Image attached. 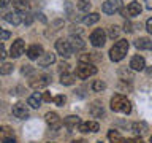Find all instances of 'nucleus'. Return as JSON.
Segmentation results:
<instances>
[{
  "instance_id": "e433bc0d",
  "label": "nucleus",
  "mask_w": 152,
  "mask_h": 143,
  "mask_svg": "<svg viewBox=\"0 0 152 143\" xmlns=\"http://www.w3.org/2000/svg\"><path fill=\"white\" fill-rule=\"evenodd\" d=\"M124 30H125V32H132V30H133V29H132V22H130V21H127V22H125V26H124Z\"/></svg>"
},
{
  "instance_id": "7ed1b4c3",
  "label": "nucleus",
  "mask_w": 152,
  "mask_h": 143,
  "mask_svg": "<svg viewBox=\"0 0 152 143\" xmlns=\"http://www.w3.org/2000/svg\"><path fill=\"white\" fill-rule=\"evenodd\" d=\"M95 73H97V67L90 62H79L78 67H76V76L81 80H86Z\"/></svg>"
},
{
  "instance_id": "2eb2a0df",
  "label": "nucleus",
  "mask_w": 152,
  "mask_h": 143,
  "mask_svg": "<svg viewBox=\"0 0 152 143\" xmlns=\"http://www.w3.org/2000/svg\"><path fill=\"white\" fill-rule=\"evenodd\" d=\"M98 130H100V126H98V122H95V121H87V122H83L79 126V132H83V133L98 132Z\"/></svg>"
},
{
  "instance_id": "49530a36",
  "label": "nucleus",
  "mask_w": 152,
  "mask_h": 143,
  "mask_svg": "<svg viewBox=\"0 0 152 143\" xmlns=\"http://www.w3.org/2000/svg\"><path fill=\"white\" fill-rule=\"evenodd\" d=\"M151 143H152V135H151Z\"/></svg>"
},
{
  "instance_id": "423d86ee",
  "label": "nucleus",
  "mask_w": 152,
  "mask_h": 143,
  "mask_svg": "<svg viewBox=\"0 0 152 143\" xmlns=\"http://www.w3.org/2000/svg\"><path fill=\"white\" fill-rule=\"evenodd\" d=\"M102 8L106 14H114L122 10V0H106Z\"/></svg>"
},
{
  "instance_id": "f704fd0d",
  "label": "nucleus",
  "mask_w": 152,
  "mask_h": 143,
  "mask_svg": "<svg viewBox=\"0 0 152 143\" xmlns=\"http://www.w3.org/2000/svg\"><path fill=\"white\" fill-rule=\"evenodd\" d=\"M146 29H147V32L152 35V18L147 19V22H146Z\"/></svg>"
},
{
  "instance_id": "b1692460",
  "label": "nucleus",
  "mask_w": 152,
  "mask_h": 143,
  "mask_svg": "<svg viewBox=\"0 0 152 143\" xmlns=\"http://www.w3.org/2000/svg\"><path fill=\"white\" fill-rule=\"evenodd\" d=\"M75 80H76V76H75V75H71V73H62V75H60V83H62V84H65V86L73 84V83H75Z\"/></svg>"
},
{
  "instance_id": "9d476101",
  "label": "nucleus",
  "mask_w": 152,
  "mask_h": 143,
  "mask_svg": "<svg viewBox=\"0 0 152 143\" xmlns=\"http://www.w3.org/2000/svg\"><path fill=\"white\" fill-rule=\"evenodd\" d=\"M24 49H26V45H24V40H21V38H18L16 41H13L11 45V49H10V56L11 57H19L24 52Z\"/></svg>"
},
{
  "instance_id": "72a5a7b5",
  "label": "nucleus",
  "mask_w": 152,
  "mask_h": 143,
  "mask_svg": "<svg viewBox=\"0 0 152 143\" xmlns=\"http://www.w3.org/2000/svg\"><path fill=\"white\" fill-rule=\"evenodd\" d=\"M66 70H68V64H64V62H62L59 65V72L60 73H66Z\"/></svg>"
},
{
  "instance_id": "f8f14e48",
  "label": "nucleus",
  "mask_w": 152,
  "mask_h": 143,
  "mask_svg": "<svg viewBox=\"0 0 152 143\" xmlns=\"http://www.w3.org/2000/svg\"><path fill=\"white\" fill-rule=\"evenodd\" d=\"M130 69L132 70H136V72H141L146 69V60L142 56H133L132 60H130Z\"/></svg>"
},
{
  "instance_id": "6ab92c4d",
  "label": "nucleus",
  "mask_w": 152,
  "mask_h": 143,
  "mask_svg": "<svg viewBox=\"0 0 152 143\" xmlns=\"http://www.w3.org/2000/svg\"><path fill=\"white\" fill-rule=\"evenodd\" d=\"M41 102H43V94H40V92H33L27 99V105H30L32 108H38L41 105Z\"/></svg>"
},
{
  "instance_id": "20e7f679",
  "label": "nucleus",
  "mask_w": 152,
  "mask_h": 143,
  "mask_svg": "<svg viewBox=\"0 0 152 143\" xmlns=\"http://www.w3.org/2000/svg\"><path fill=\"white\" fill-rule=\"evenodd\" d=\"M106 41V33H104L103 29H95V30L90 33V43L95 48H102Z\"/></svg>"
},
{
  "instance_id": "a19ab883",
  "label": "nucleus",
  "mask_w": 152,
  "mask_h": 143,
  "mask_svg": "<svg viewBox=\"0 0 152 143\" xmlns=\"http://www.w3.org/2000/svg\"><path fill=\"white\" fill-rule=\"evenodd\" d=\"M144 3H146V8L152 11V0H144Z\"/></svg>"
},
{
  "instance_id": "9b49d317",
  "label": "nucleus",
  "mask_w": 152,
  "mask_h": 143,
  "mask_svg": "<svg viewBox=\"0 0 152 143\" xmlns=\"http://www.w3.org/2000/svg\"><path fill=\"white\" fill-rule=\"evenodd\" d=\"M46 122L51 126V129H54V130H57V129H60L62 126V119L59 118V114L51 111V113H46Z\"/></svg>"
},
{
  "instance_id": "39448f33",
  "label": "nucleus",
  "mask_w": 152,
  "mask_h": 143,
  "mask_svg": "<svg viewBox=\"0 0 152 143\" xmlns=\"http://www.w3.org/2000/svg\"><path fill=\"white\" fill-rule=\"evenodd\" d=\"M56 49L62 57H70L73 54V48H71L68 40H57L56 41Z\"/></svg>"
},
{
  "instance_id": "cd10ccee",
  "label": "nucleus",
  "mask_w": 152,
  "mask_h": 143,
  "mask_svg": "<svg viewBox=\"0 0 152 143\" xmlns=\"http://www.w3.org/2000/svg\"><path fill=\"white\" fill-rule=\"evenodd\" d=\"M92 89L95 91V92H102V91L106 89V84H104L102 80H95L94 84H92Z\"/></svg>"
},
{
  "instance_id": "bb28decb",
  "label": "nucleus",
  "mask_w": 152,
  "mask_h": 143,
  "mask_svg": "<svg viewBox=\"0 0 152 143\" xmlns=\"http://www.w3.org/2000/svg\"><path fill=\"white\" fill-rule=\"evenodd\" d=\"M78 8L81 10V11H86L87 13L90 8H92V3H90V0H78Z\"/></svg>"
},
{
  "instance_id": "de8ad7c7",
  "label": "nucleus",
  "mask_w": 152,
  "mask_h": 143,
  "mask_svg": "<svg viewBox=\"0 0 152 143\" xmlns=\"http://www.w3.org/2000/svg\"><path fill=\"white\" fill-rule=\"evenodd\" d=\"M98 143H102V142H98Z\"/></svg>"
},
{
  "instance_id": "7c9ffc66",
  "label": "nucleus",
  "mask_w": 152,
  "mask_h": 143,
  "mask_svg": "<svg viewBox=\"0 0 152 143\" xmlns=\"http://www.w3.org/2000/svg\"><path fill=\"white\" fill-rule=\"evenodd\" d=\"M65 95H56L54 97V100H52V102H54L56 105H59V107H64V103H65Z\"/></svg>"
},
{
  "instance_id": "a18cd8bd",
  "label": "nucleus",
  "mask_w": 152,
  "mask_h": 143,
  "mask_svg": "<svg viewBox=\"0 0 152 143\" xmlns=\"http://www.w3.org/2000/svg\"><path fill=\"white\" fill-rule=\"evenodd\" d=\"M71 143H86V142H84V140H73Z\"/></svg>"
},
{
  "instance_id": "5701e85b",
  "label": "nucleus",
  "mask_w": 152,
  "mask_h": 143,
  "mask_svg": "<svg viewBox=\"0 0 152 143\" xmlns=\"http://www.w3.org/2000/svg\"><path fill=\"white\" fill-rule=\"evenodd\" d=\"M132 130L136 133V135H142L146 130H147V124L146 122H133V126H132Z\"/></svg>"
},
{
  "instance_id": "a878e982",
  "label": "nucleus",
  "mask_w": 152,
  "mask_h": 143,
  "mask_svg": "<svg viewBox=\"0 0 152 143\" xmlns=\"http://www.w3.org/2000/svg\"><path fill=\"white\" fill-rule=\"evenodd\" d=\"M90 114H92V116H95V118H102L103 114H104L103 107H102V105H98V103H94L92 108H90Z\"/></svg>"
},
{
  "instance_id": "473e14b6",
  "label": "nucleus",
  "mask_w": 152,
  "mask_h": 143,
  "mask_svg": "<svg viewBox=\"0 0 152 143\" xmlns=\"http://www.w3.org/2000/svg\"><path fill=\"white\" fill-rule=\"evenodd\" d=\"M22 73H24V75H30V73H33V69H32L30 65H24Z\"/></svg>"
},
{
  "instance_id": "f257e3e1",
  "label": "nucleus",
  "mask_w": 152,
  "mask_h": 143,
  "mask_svg": "<svg viewBox=\"0 0 152 143\" xmlns=\"http://www.w3.org/2000/svg\"><path fill=\"white\" fill-rule=\"evenodd\" d=\"M111 108H113V111L128 114L132 111V102L125 97V95L116 94V95H113V99H111Z\"/></svg>"
},
{
  "instance_id": "c9c22d12",
  "label": "nucleus",
  "mask_w": 152,
  "mask_h": 143,
  "mask_svg": "<svg viewBox=\"0 0 152 143\" xmlns=\"http://www.w3.org/2000/svg\"><path fill=\"white\" fill-rule=\"evenodd\" d=\"M43 100L45 102H51V100H54V97H51L49 92H43Z\"/></svg>"
},
{
  "instance_id": "c85d7f7f",
  "label": "nucleus",
  "mask_w": 152,
  "mask_h": 143,
  "mask_svg": "<svg viewBox=\"0 0 152 143\" xmlns=\"http://www.w3.org/2000/svg\"><path fill=\"white\" fill-rule=\"evenodd\" d=\"M13 72V64H8V62H3L2 67H0V73L2 75H8Z\"/></svg>"
},
{
  "instance_id": "c756f323",
  "label": "nucleus",
  "mask_w": 152,
  "mask_h": 143,
  "mask_svg": "<svg viewBox=\"0 0 152 143\" xmlns=\"http://www.w3.org/2000/svg\"><path fill=\"white\" fill-rule=\"evenodd\" d=\"M119 33H121V30H119V27L117 26H111L109 27V38H117L119 37Z\"/></svg>"
},
{
  "instance_id": "412c9836",
  "label": "nucleus",
  "mask_w": 152,
  "mask_h": 143,
  "mask_svg": "<svg viewBox=\"0 0 152 143\" xmlns=\"http://www.w3.org/2000/svg\"><path fill=\"white\" fill-rule=\"evenodd\" d=\"M13 7L18 13H27L28 11V2L27 0H13Z\"/></svg>"
},
{
  "instance_id": "4c0bfd02",
  "label": "nucleus",
  "mask_w": 152,
  "mask_h": 143,
  "mask_svg": "<svg viewBox=\"0 0 152 143\" xmlns=\"http://www.w3.org/2000/svg\"><path fill=\"white\" fill-rule=\"evenodd\" d=\"M127 143H144V142H142L140 137H136V138H130V140H127Z\"/></svg>"
},
{
  "instance_id": "393cba45",
  "label": "nucleus",
  "mask_w": 152,
  "mask_h": 143,
  "mask_svg": "<svg viewBox=\"0 0 152 143\" xmlns=\"http://www.w3.org/2000/svg\"><path fill=\"white\" fill-rule=\"evenodd\" d=\"M98 19H100V14L98 13H90V14H87V16L83 19V21H84L86 26H92V24L98 22Z\"/></svg>"
},
{
  "instance_id": "dca6fc26",
  "label": "nucleus",
  "mask_w": 152,
  "mask_h": 143,
  "mask_svg": "<svg viewBox=\"0 0 152 143\" xmlns=\"http://www.w3.org/2000/svg\"><path fill=\"white\" fill-rule=\"evenodd\" d=\"M3 19L7 22L10 24H13V26H19V24L22 22V16H21V13H18V11H11V13H7L3 16Z\"/></svg>"
},
{
  "instance_id": "6e6552de",
  "label": "nucleus",
  "mask_w": 152,
  "mask_h": 143,
  "mask_svg": "<svg viewBox=\"0 0 152 143\" xmlns=\"http://www.w3.org/2000/svg\"><path fill=\"white\" fill-rule=\"evenodd\" d=\"M13 114L16 116L18 119H27L28 118V108L26 103H14L13 105Z\"/></svg>"
},
{
  "instance_id": "2f4dec72",
  "label": "nucleus",
  "mask_w": 152,
  "mask_h": 143,
  "mask_svg": "<svg viewBox=\"0 0 152 143\" xmlns=\"http://www.w3.org/2000/svg\"><path fill=\"white\" fill-rule=\"evenodd\" d=\"M119 73H121V76H122V78L124 80H132V73H130V72H128V70H125V69H121V72H119Z\"/></svg>"
},
{
  "instance_id": "1a4fd4ad",
  "label": "nucleus",
  "mask_w": 152,
  "mask_h": 143,
  "mask_svg": "<svg viewBox=\"0 0 152 143\" xmlns=\"http://www.w3.org/2000/svg\"><path fill=\"white\" fill-rule=\"evenodd\" d=\"M49 83H51V76L49 75H40L38 78H33L30 81V86L33 89H43V88H46Z\"/></svg>"
},
{
  "instance_id": "f03ea898",
  "label": "nucleus",
  "mask_w": 152,
  "mask_h": 143,
  "mask_svg": "<svg viewBox=\"0 0 152 143\" xmlns=\"http://www.w3.org/2000/svg\"><path fill=\"white\" fill-rule=\"evenodd\" d=\"M127 51H128V41L127 40H117L114 43V46L111 48V51H109V59L113 62L122 60L125 57Z\"/></svg>"
},
{
  "instance_id": "4468645a",
  "label": "nucleus",
  "mask_w": 152,
  "mask_h": 143,
  "mask_svg": "<svg viewBox=\"0 0 152 143\" xmlns=\"http://www.w3.org/2000/svg\"><path fill=\"white\" fill-rule=\"evenodd\" d=\"M43 54H45V52H43V46H40V45H32V46H28V49H27V57L32 60L40 59Z\"/></svg>"
},
{
  "instance_id": "37998d69",
  "label": "nucleus",
  "mask_w": 152,
  "mask_h": 143,
  "mask_svg": "<svg viewBox=\"0 0 152 143\" xmlns=\"http://www.w3.org/2000/svg\"><path fill=\"white\" fill-rule=\"evenodd\" d=\"M8 5H10V0H2V8L8 7Z\"/></svg>"
},
{
  "instance_id": "79ce46f5",
  "label": "nucleus",
  "mask_w": 152,
  "mask_h": 143,
  "mask_svg": "<svg viewBox=\"0 0 152 143\" xmlns=\"http://www.w3.org/2000/svg\"><path fill=\"white\" fill-rule=\"evenodd\" d=\"M24 22H26V24H30L32 22V16H30V14H27V18L24 19Z\"/></svg>"
},
{
  "instance_id": "a211bd4d",
  "label": "nucleus",
  "mask_w": 152,
  "mask_h": 143,
  "mask_svg": "<svg viewBox=\"0 0 152 143\" xmlns=\"http://www.w3.org/2000/svg\"><path fill=\"white\" fill-rule=\"evenodd\" d=\"M68 41H70L71 48H73V49H76V51H81V49H84V48H86V41H83V38H81V37L71 35V37L68 38Z\"/></svg>"
},
{
  "instance_id": "ea45409f",
  "label": "nucleus",
  "mask_w": 152,
  "mask_h": 143,
  "mask_svg": "<svg viewBox=\"0 0 152 143\" xmlns=\"http://www.w3.org/2000/svg\"><path fill=\"white\" fill-rule=\"evenodd\" d=\"M3 143H16V140H14L13 137H5L3 138Z\"/></svg>"
},
{
  "instance_id": "4be33fe9",
  "label": "nucleus",
  "mask_w": 152,
  "mask_h": 143,
  "mask_svg": "<svg viewBox=\"0 0 152 143\" xmlns=\"http://www.w3.org/2000/svg\"><path fill=\"white\" fill-rule=\"evenodd\" d=\"M108 138H109L111 143H127L125 140H124V137L117 130H109L108 132Z\"/></svg>"
},
{
  "instance_id": "58836bf2",
  "label": "nucleus",
  "mask_w": 152,
  "mask_h": 143,
  "mask_svg": "<svg viewBox=\"0 0 152 143\" xmlns=\"http://www.w3.org/2000/svg\"><path fill=\"white\" fill-rule=\"evenodd\" d=\"M8 38H10V32H7V30H2V41L8 40Z\"/></svg>"
},
{
  "instance_id": "aec40b11",
  "label": "nucleus",
  "mask_w": 152,
  "mask_h": 143,
  "mask_svg": "<svg viewBox=\"0 0 152 143\" xmlns=\"http://www.w3.org/2000/svg\"><path fill=\"white\" fill-rule=\"evenodd\" d=\"M135 46L138 48V49H152V40L141 37L135 41Z\"/></svg>"
},
{
  "instance_id": "c03bdc74",
  "label": "nucleus",
  "mask_w": 152,
  "mask_h": 143,
  "mask_svg": "<svg viewBox=\"0 0 152 143\" xmlns=\"http://www.w3.org/2000/svg\"><path fill=\"white\" fill-rule=\"evenodd\" d=\"M7 57V49H5V46H2V59Z\"/></svg>"
},
{
  "instance_id": "ddd939ff",
  "label": "nucleus",
  "mask_w": 152,
  "mask_h": 143,
  "mask_svg": "<svg viewBox=\"0 0 152 143\" xmlns=\"http://www.w3.org/2000/svg\"><path fill=\"white\" fill-rule=\"evenodd\" d=\"M81 124H83V122H81V119H79L78 116H66V118L64 119V126L68 129L70 132H73L76 127L79 129Z\"/></svg>"
},
{
  "instance_id": "f3484780",
  "label": "nucleus",
  "mask_w": 152,
  "mask_h": 143,
  "mask_svg": "<svg viewBox=\"0 0 152 143\" xmlns=\"http://www.w3.org/2000/svg\"><path fill=\"white\" fill-rule=\"evenodd\" d=\"M56 62V54H52V52H45L40 59H38V65L40 67H48L51 64H54Z\"/></svg>"
},
{
  "instance_id": "0eeeda50",
  "label": "nucleus",
  "mask_w": 152,
  "mask_h": 143,
  "mask_svg": "<svg viewBox=\"0 0 152 143\" xmlns=\"http://www.w3.org/2000/svg\"><path fill=\"white\" fill-rule=\"evenodd\" d=\"M141 13V5L140 2H132L127 8H122L121 10V14L125 18H132V16H138Z\"/></svg>"
}]
</instances>
